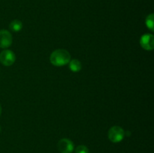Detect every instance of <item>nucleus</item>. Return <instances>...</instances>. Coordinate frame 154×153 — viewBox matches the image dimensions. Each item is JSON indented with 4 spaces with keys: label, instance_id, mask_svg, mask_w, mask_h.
I'll return each mask as SVG.
<instances>
[{
    "label": "nucleus",
    "instance_id": "1",
    "mask_svg": "<svg viewBox=\"0 0 154 153\" xmlns=\"http://www.w3.org/2000/svg\"><path fill=\"white\" fill-rule=\"evenodd\" d=\"M71 60V55L66 50L58 49L54 50L50 56L51 63L57 67L66 65Z\"/></svg>",
    "mask_w": 154,
    "mask_h": 153
},
{
    "label": "nucleus",
    "instance_id": "2",
    "mask_svg": "<svg viewBox=\"0 0 154 153\" xmlns=\"http://www.w3.org/2000/svg\"><path fill=\"white\" fill-rule=\"evenodd\" d=\"M125 136V131L120 126H113L108 130V138L112 142H121Z\"/></svg>",
    "mask_w": 154,
    "mask_h": 153
},
{
    "label": "nucleus",
    "instance_id": "3",
    "mask_svg": "<svg viewBox=\"0 0 154 153\" xmlns=\"http://www.w3.org/2000/svg\"><path fill=\"white\" fill-rule=\"evenodd\" d=\"M16 61V56L13 51L5 50L0 53V62L5 66H11Z\"/></svg>",
    "mask_w": 154,
    "mask_h": 153
},
{
    "label": "nucleus",
    "instance_id": "4",
    "mask_svg": "<svg viewBox=\"0 0 154 153\" xmlns=\"http://www.w3.org/2000/svg\"><path fill=\"white\" fill-rule=\"evenodd\" d=\"M57 147L61 153H72L75 148L73 142L67 138L60 140L57 144Z\"/></svg>",
    "mask_w": 154,
    "mask_h": 153
},
{
    "label": "nucleus",
    "instance_id": "5",
    "mask_svg": "<svg viewBox=\"0 0 154 153\" xmlns=\"http://www.w3.org/2000/svg\"><path fill=\"white\" fill-rule=\"evenodd\" d=\"M140 45L145 50H152L154 48V36L152 34H143L140 39Z\"/></svg>",
    "mask_w": 154,
    "mask_h": 153
},
{
    "label": "nucleus",
    "instance_id": "6",
    "mask_svg": "<svg viewBox=\"0 0 154 153\" xmlns=\"http://www.w3.org/2000/svg\"><path fill=\"white\" fill-rule=\"evenodd\" d=\"M12 40L13 38L10 32L5 29L0 30V47L3 49L9 47L11 45Z\"/></svg>",
    "mask_w": 154,
    "mask_h": 153
},
{
    "label": "nucleus",
    "instance_id": "7",
    "mask_svg": "<svg viewBox=\"0 0 154 153\" xmlns=\"http://www.w3.org/2000/svg\"><path fill=\"white\" fill-rule=\"evenodd\" d=\"M82 65H81V62L77 58H74V59L70 60L69 62V68L72 70L73 72H78L81 70Z\"/></svg>",
    "mask_w": 154,
    "mask_h": 153
},
{
    "label": "nucleus",
    "instance_id": "8",
    "mask_svg": "<svg viewBox=\"0 0 154 153\" xmlns=\"http://www.w3.org/2000/svg\"><path fill=\"white\" fill-rule=\"evenodd\" d=\"M23 27V23L20 20H14L11 21L9 24V28L11 31L17 32L20 31L21 28Z\"/></svg>",
    "mask_w": 154,
    "mask_h": 153
},
{
    "label": "nucleus",
    "instance_id": "9",
    "mask_svg": "<svg viewBox=\"0 0 154 153\" xmlns=\"http://www.w3.org/2000/svg\"><path fill=\"white\" fill-rule=\"evenodd\" d=\"M153 18H154V14H150V15L147 16L146 18V26L148 28H150L151 31H153Z\"/></svg>",
    "mask_w": 154,
    "mask_h": 153
},
{
    "label": "nucleus",
    "instance_id": "10",
    "mask_svg": "<svg viewBox=\"0 0 154 153\" xmlns=\"http://www.w3.org/2000/svg\"><path fill=\"white\" fill-rule=\"evenodd\" d=\"M75 153H89V149L86 146L80 145L75 149Z\"/></svg>",
    "mask_w": 154,
    "mask_h": 153
},
{
    "label": "nucleus",
    "instance_id": "11",
    "mask_svg": "<svg viewBox=\"0 0 154 153\" xmlns=\"http://www.w3.org/2000/svg\"><path fill=\"white\" fill-rule=\"evenodd\" d=\"M1 113H2V106L1 105H0V116H1Z\"/></svg>",
    "mask_w": 154,
    "mask_h": 153
},
{
    "label": "nucleus",
    "instance_id": "12",
    "mask_svg": "<svg viewBox=\"0 0 154 153\" xmlns=\"http://www.w3.org/2000/svg\"><path fill=\"white\" fill-rule=\"evenodd\" d=\"M0 132H1V126H0Z\"/></svg>",
    "mask_w": 154,
    "mask_h": 153
}]
</instances>
